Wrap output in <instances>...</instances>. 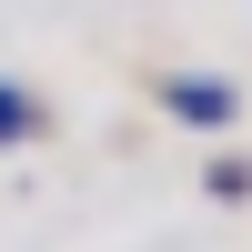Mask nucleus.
Returning a JSON list of instances; mask_svg holds the SVG:
<instances>
[{
  "label": "nucleus",
  "mask_w": 252,
  "mask_h": 252,
  "mask_svg": "<svg viewBox=\"0 0 252 252\" xmlns=\"http://www.w3.org/2000/svg\"><path fill=\"white\" fill-rule=\"evenodd\" d=\"M161 101H172V121H192V131H232V121H242V91L222 71H182Z\"/></svg>",
  "instance_id": "1"
},
{
  "label": "nucleus",
  "mask_w": 252,
  "mask_h": 252,
  "mask_svg": "<svg viewBox=\"0 0 252 252\" xmlns=\"http://www.w3.org/2000/svg\"><path fill=\"white\" fill-rule=\"evenodd\" d=\"M31 131H40V101L20 81H0V141H31Z\"/></svg>",
  "instance_id": "2"
},
{
  "label": "nucleus",
  "mask_w": 252,
  "mask_h": 252,
  "mask_svg": "<svg viewBox=\"0 0 252 252\" xmlns=\"http://www.w3.org/2000/svg\"><path fill=\"white\" fill-rule=\"evenodd\" d=\"M252 192V161H212V202H242Z\"/></svg>",
  "instance_id": "3"
}]
</instances>
